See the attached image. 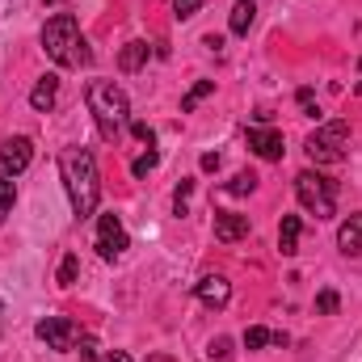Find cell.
I'll return each instance as SVG.
<instances>
[{
  "label": "cell",
  "mask_w": 362,
  "mask_h": 362,
  "mask_svg": "<svg viewBox=\"0 0 362 362\" xmlns=\"http://www.w3.org/2000/svg\"><path fill=\"white\" fill-rule=\"evenodd\" d=\"M59 173H64V185H68V198H72L76 219L97 215L101 181H97V160H93L89 148H64V156H59Z\"/></svg>",
  "instance_id": "obj_1"
},
{
  "label": "cell",
  "mask_w": 362,
  "mask_h": 362,
  "mask_svg": "<svg viewBox=\"0 0 362 362\" xmlns=\"http://www.w3.org/2000/svg\"><path fill=\"white\" fill-rule=\"evenodd\" d=\"M42 51L59 68H85V64H93V51H89V42L81 38V25H76L72 13H55L42 25Z\"/></svg>",
  "instance_id": "obj_2"
},
{
  "label": "cell",
  "mask_w": 362,
  "mask_h": 362,
  "mask_svg": "<svg viewBox=\"0 0 362 362\" xmlns=\"http://www.w3.org/2000/svg\"><path fill=\"white\" fill-rule=\"evenodd\" d=\"M85 105H89L93 122H97V131H101V139H118L122 135V127H127V118H131V101H127V93L118 89L114 81H89V89H85Z\"/></svg>",
  "instance_id": "obj_3"
},
{
  "label": "cell",
  "mask_w": 362,
  "mask_h": 362,
  "mask_svg": "<svg viewBox=\"0 0 362 362\" xmlns=\"http://www.w3.org/2000/svg\"><path fill=\"white\" fill-rule=\"evenodd\" d=\"M346 148H350V122H341V118H333L308 135V156L316 165H341Z\"/></svg>",
  "instance_id": "obj_4"
},
{
  "label": "cell",
  "mask_w": 362,
  "mask_h": 362,
  "mask_svg": "<svg viewBox=\"0 0 362 362\" xmlns=\"http://www.w3.org/2000/svg\"><path fill=\"white\" fill-rule=\"evenodd\" d=\"M295 194H299V202H303L316 219H329L333 206H337V181L320 177V173H312V169L295 177Z\"/></svg>",
  "instance_id": "obj_5"
},
{
  "label": "cell",
  "mask_w": 362,
  "mask_h": 362,
  "mask_svg": "<svg viewBox=\"0 0 362 362\" xmlns=\"http://www.w3.org/2000/svg\"><path fill=\"white\" fill-rule=\"evenodd\" d=\"M34 333L47 341V350H72V346L81 341V333H76V325H72L68 316H42Z\"/></svg>",
  "instance_id": "obj_6"
},
{
  "label": "cell",
  "mask_w": 362,
  "mask_h": 362,
  "mask_svg": "<svg viewBox=\"0 0 362 362\" xmlns=\"http://www.w3.org/2000/svg\"><path fill=\"white\" fill-rule=\"evenodd\" d=\"M30 160H34V144H30L25 135H13V139L0 144V177H17V173H25Z\"/></svg>",
  "instance_id": "obj_7"
},
{
  "label": "cell",
  "mask_w": 362,
  "mask_h": 362,
  "mask_svg": "<svg viewBox=\"0 0 362 362\" xmlns=\"http://www.w3.org/2000/svg\"><path fill=\"white\" fill-rule=\"evenodd\" d=\"M122 249H127V228H122V219H118V215H101V219H97V253H101L105 262H114V257H122Z\"/></svg>",
  "instance_id": "obj_8"
},
{
  "label": "cell",
  "mask_w": 362,
  "mask_h": 362,
  "mask_svg": "<svg viewBox=\"0 0 362 362\" xmlns=\"http://www.w3.org/2000/svg\"><path fill=\"white\" fill-rule=\"evenodd\" d=\"M249 148L262 156V160H282V131L274 127H249Z\"/></svg>",
  "instance_id": "obj_9"
},
{
  "label": "cell",
  "mask_w": 362,
  "mask_h": 362,
  "mask_svg": "<svg viewBox=\"0 0 362 362\" xmlns=\"http://www.w3.org/2000/svg\"><path fill=\"white\" fill-rule=\"evenodd\" d=\"M249 236V215H232V211H215V240L236 245Z\"/></svg>",
  "instance_id": "obj_10"
},
{
  "label": "cell",
  "mask_w": 362,
  "mask_h": 362,
  "mask_svg": "<svg viewBox=\"0 0 362 362\" xmlns=\"http://www.w3.org/2000/svg\"><path fill=\"white\" fill-rule=\"evenodd\" d=\"M198 299L206 303V308H223L228 299H232V282L223 278V274H206V278H198Z\"/></svg>",
  "instance_id": "obj_11"
},
{
  "label": "cell",
  "mask_w": 362,
  "mask_h": 362,
  "mask_svg": "<svg viewBox=\"0 0 362 362\" xmlns=\"http://www.w3.org/2000/svg\"><path fill=\"white\" fill-rule=\"evenodd\" d=\"M55 97H59V76H55V72H47V76L34 85V93H30V105H34L38 114H47V110L55 105Z\"/></svg>",
  "instance_id": "obj_12"
},
{
  "label": "cell",
  "mask_w": 362,
  "mask_h": 362,
  "mask_svg": "<svg viewBox=\"0 0 362 362\" xmlns=\"http://www.w3.org/2000/svg\"><path fill=\"white\" fill-rule=\"evenodd\" d=\"M299 232H303L299 215H282V228H278V249H282V257H295V253H299Z\"/></svg>",
  "instance_id": "obj_13"
},
{
  "label": "cell",
  "mask_w": 362,
  "mask_h": 362,
  "mask_svg": "<svg viewBox=\"0 0 362 362\" xmlns=\"http://www.w3.org/2000/svg\"><path fill=\"white\" fill-rule=\"evenodd\" d=\"M337 245H341V253H362V211L337 228Z\"/></svg>",
  "instance_id": "obj_14"
},
{
  "label": "cell",
  "mask_w": 362,
  "mask_h": 362,
  "mask_svg": "<svg viewBox=\"0 0 362 362\" xmlns=\"http://www.w3.org/2000/svg\"><path fill=\"white\" fill-rule=\"evenodd\" d=\"M144 64H148V42H144V38H135V42H127V47L118 51V68H122V72H139Z\"/></svg>",
  "instance_id": "obj_15"
},
{
  "label": "cell",
  "mask_w": 362,
  "mask_h": 362,
  "mask_svg": "<svg viewBox=\"0 0 362 362\" xmlns=\"http://www.w3.org/2000/svg\"><path fill=\"white\" fill-rule=\"evenodd\" d=\"M253 17H257V4H253V0H236V4H232V17H228L232 34H249Z\"/></svg>",
  "instance_id": "obj_16"
},
{
  "label": "cell",
  "mask_w": 362,
  "mask_h": 362,
  "mask_svg": "<svg viewBox=\"0 0 362 362\" xmlns=\"http://www.w3.org/2000/svg\"><path fill=\"white\" fill-rule=\"evenodd\" d=\"M211 93H215V81H198L194 89H189L185 97H181V114H189V110H194V105H198L202 97H211Z\"/></svg>",
  "instance_id": "obj_17"
},
{
  "label": "cell",
  "mask_w": 362,
  "mask_h": 362,
  "mask_svg": "<svg viewBox=\"0 0 362 362\" xmlns=\"http://www.w3.org/2000/svg\"><path fill=\"white\" fill-rule=\"evenodd\" d=\"M13 202H17V185H13V177H0V223L8 219Z\"/></svg>",
  "instance_id": "obj_18"
},
{
  "label": "cell",
  "mask_w": 362,
  "mask_h": 362,
  "mask_svg": "<svg viewBox=\"0 0 362 362\" xmlns=\"http://www.w3.org/2000/svg\"><path fill=\"white\" fill-rule=\"evenodd\" d=\"M270 341H274L270 329H257V325L245 329V350H262V346H270Z\"/></svg>",
  "instance_id": "obj_19"
},
{
  "label": "cell",
  "mask_w": 362,
  "mask_h": 362,
  "mask_svg": "<svg viewBox=\"0 0 362 362\" xmlns=\"http://www.w3.org/2000/svg\"><path fill=\"white\" fill-rule=\"evenodd\" d=\"M253 189H257V177L253 173H236V177L228 181V194H236V198L240 194H253Z\"/></svg>",
  "instance_id": "obj_20"
},
{
  "label": "cell",
  "mask_w": 362,
  "mask_h": 362,
  "mask_svg": "<svg viewBox=\"0 0 362 362\" xmlns=\"http://www.w3.org/2000/svg\"><path fill=\"white\" fill-rule=\"evenodd\" d=\"M76 270H81V262H76V253H68V257L59 262V286H72V282H76Z\"/></svg>",
  "instance_id": "obj_21"
},
{
  "label": "cell",
  "mask_w": 362,
  "mask_h": 362,
  "mask_svg": "<svg viewBox=\"0 0 362 362\" xmlns=\"http://www.w3.org/2000/svg\"><path fill=\"white\" fill-rule=\"evenodd\" d=\"M156 165H160V156H156V152H152V148H148V152H144V156H139V160H135V165H131V173H135V177H148V173H152V169H156Z\"/></svg>",
  "instance_id": "obj_22"
},
{
  "label": "cell",
  "mask_w": 362,
  "mask_h": 362,
  "mask_svg": "<svg viewBox=\"0 0 362 362\" xmlns=\"http://www.w3.org/2000/svg\"><path fill=\"white\" fill-rule=\"evenodd\" d=\"M202 4H206V0H173V17H177V21H189Z\"/></svg>",
  "instance_id": "obj_23"
},
{
  "label": "cell",
  "mask_w": 362,
  "mask_h": 362,
  "mask_svg": "<svg viewBox=\"0 0 362 362\" xmlns=\"http://www.w3.org/2000/svg\"><path fill=\"white\" fill-rule=\"evenodd\" d=\"M337 303H341V299H337V291H320V295H316V312H320V316H333V312H337Z\"/></svg>",
  "instance_id": "obj_24"
},
{
  "label": "cell",
  "mask_w": 362,
  "mask_h": 362,
  "mask_svg": "<svg viewBox=\"0 0 362 362\" xmlns=\"http://www.w3.org/2000/svg\"><path fill=\"white\" fill-rule=\"evenodd\" d=\"M189 189H194V181H181L177 189H173V211L185 215V206H189Z\"/></svg>",
  "instance_id": "obj_25"
},
{
  "label": "cell",
  "mask_w": 362,
  "mask_h": 362,
  "mask_svg": "<svg viewBox=\"0 0 362 362\" xmlns=\"http://www.w3.org/2000/svg\"><path fill=\"white\" fill-rule=\"evenodd\" d=\"M206 354H211V358H219V362H228V358H232V337H215Z\"/></svg>",
  "instance_id": "obj_26"
},
{
  "label": "cell",
  "mask_w": 362,
  "mask_h": 362,
  "mask_svg": "<svg viewBox=\"0 0 362 362\" xmlns=\"http://www.w3.org/2000/svg\"><path fill=\"white\" fill-rule=\"evenodd\" d=\"M299 110L308 114V118H316L320 110H316V97H312V89H299Z\"/></svg>",
  "instance_id": "obj_27"
},
{
  "label": "cell",
  "mask_w": 362,
  "mask_h": 362,
  "mask_svg": "<svg viewBox=\"0 0 362 362\" xmlns=\"http://www.w3.org/2000/svg\"><path fill=\"white\" fill-rule=\"evenodd\" d=\"M131 131H135V139H144V144H148V148H152V144H156V131H152V127H148V122H131Z\"/></svg>",
  "instance_id": "obj_28"
},
{
  "label": "cell",
  "mask_w": 362,
  "mask_h": 362,
  "mask_svg": "<svg viewBox=\"0 0 362 362\" xmlns=\"http://www.w3.org/2000/svg\"><path fill=\"white\" fill-rule=\"evenodd\" d=\"M76 346H81V362H97V341L93 337H81Z\"/></svg>",
  "instance_id": "obj_29"
},
{
  "label": "cell",
  "mask_w": 362,
  "mask_h": 362,
  "mask_svg": "<svg viewBox=\"0 0 362 362\" xmlns=\"http://www.w3.org/2000/svg\"><path fill=\"white\" fill-rule=\"evenodd\" d=\"M202 169H206V173H211V169H219V156H215V152H206V156H202Z\"/></svg>",
  "instance_id": "obj_30"
},
{
  "label": "cell",
  "mask_w": 362,
  "mask_h": 362,
  "mask_svg": "<svg viewBox=\"0 0 362 362\" xmlns=\"http://www.w3.org/2000/svg\"><path fill=\"white\" fill-rule=\"evenodd\" d=\"M101 362H131V358H127L122 350H114V354H105V358H101Z\"/></svg>",
  "instance_id": "obj_31"
},
{
  "label": "cell",
  "mask_w": 362,
  "mask_h": 362,
  "mask_svg": "<svg viewBox=\"0 0 362 362\" xmlns=\"http://www.w3.org/2000/svg\"><path fill=\"white\" fill-rule=\"evenodd\" d=\"M42 4H64V0H42Z\"/></svg>",
  "instance_id": "obj_32"
},
{
  "label": "cell",
  "mask_w": 362,
  "mask_h": 362,
  "mask_svg": "<svg viewBox=\"0 0 362 362\" xmlns=\"http://www.w3.org/2000/svg\"><path fill=\"white\" fill-rule=\"evenodd\" d=\"M358 72H362V59H358Z\"/></svg>",
  "instance_id": "obj_33"
}]
</instances>
